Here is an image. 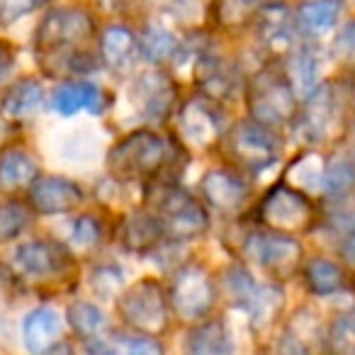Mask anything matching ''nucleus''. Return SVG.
I'll use <instances>...</instances> for the list:
<instances>
[{
  "instance_id": "5",
  "label": "nucleus",
  "mask_w": 355,
  "mask_h": 355,
  "mask_svg": "<svg viewBox=\"0 0 355 355\" xmlns=\"http://www.w3.org/2000/svg\"><path fill=\"white\" fill-rule=\"evenodd\" d=\"M117 311L124 324L132 326L137 334L158 336L168 329L171 302L158 282L141 280L119 297Z\"/></svg>"
},
{
  "instance_id": "4",
  "label": "nucleus",
  "mask_w": 355,
  "mask_h": 355,
  "mask_svg": "<svg viewBox=\"0 0 355 355\" xmlns=\"http://www.w3.org/2000/svg\"><path fill=\"white\" fill-rule=\"evenodd\" d=\"M348 117V95L340 85H316L300 112V129L306 141L326 144L334 141L345 127Z\"/></svg>"
},
{
  "instance_id": "28",
  "label": "nucleus",
  "mask_w": 355,
  "mask_h": 355,
  "mask_svg": "<svg viewBox=\"0 0 355 355\" xmlns=\"http://www.w3.org/2000/svg\"><path fill=\"white\" fill-rule=\"evenodd\" d=\"M69 324L80 338H100V334L107 326V319L98 306L88 302H76L69 306Z\"/></svg>"
},
{
  "instance_id": "20",
  "label": "nucleus",
  "mask_w": 355,
  "mask_h": 355,
  "mask_svg": "<svg viewBox=\"0 0 355 355\" xmlns=\"http://www.w3.org/2000/svg\"><path fill=\"white\" fill-rule=\"evenodd\" d=\"M37 180V163L27 151L12 148L0 153V190L3 193H17L30 188Z\"/></svg>"
},
{
  "instance_id": "17",
  "label": "nucleus",
  "mask_w": 355,
  "mask_h": 355,
  "mask_svg": "<svg viewBox=\"0 0 355 355\" xmlns=\"http://www.w3.org/2000/svg\"><path fill=\"white\" fill-rule=\"evenodd\" d=\"M258 40L272 54H287L295 42V22L285 6H263L258 12Z\"/></svg>"
},
{
  "instance_id": "24",
  "label": "nucleus",
  "mask_w": 355,
  "mask_h": 355,
  "mask_svg": "<svg viewBox=\"0 0 355 355\" xmlns=\"http://www.w3.org/2000/svg\"><path fill=\"white\" fill-rule=\"evenodd\" d=\"M232 338H229V331L222 321L200 324L198 329L190 331L188 340H185V350L200 355H224L232 353Z\"/></svg>"
},
{
  "instance_id": "22",
  "label": "nucleus",
  "mask_w": 355,
  "mask_h": 355,
  "mask_svg": "<svg viewBox=\"0 0 355 355\" xmlns=\"http://www.w3.org/2000/svg\"><path fill=\"white\" fill-rule=\"evenodd\" d=\"M25 345L32 353H46L61 338V321L56 311L37 309L25 319Z\"/></svg>"
},
{
  "instance_id": "41",
  "label": "nucleus",
  "mask_w": 355,
  "mask_h": 355,
  "mask_svg": "<svg viewBox=\"0 0 355 355\" xmlns=\"http://www.w3.org/2000/svg\"><path fill=\"white\" fill-rule=\"evenodd\" d=\"M340 256L345 258L348 266L355 268V234H348V236H345L343 246H340Z\"/></svg>"
},
{
  "instance_id": "14",
  "label": "nucleus",
  "mask_w": 355,
  "mask_h": 355,
  "mask_svg": "<svg viewBox=\"0 0 355 355\" xmlns=\"http://www.w3.org/2000/svg\"><path fill=\"white\" fill-rule=\"evenodd\" d=\"M132 100L148 119H166L175 103V85L161 71H146L132 88Z\"/></svg>"
},
{
  "instance_id": "29",
  "label": "nucleus",
  "mask_w": 355,
  "mask_h": 355,
  "mask_svg": "<svg viewBox=\"0 0 355 355\" xmlns=\"http://www.w3.org/2000/svg\"><path fill=\"white\" fill-rule=\"evenodd\" d=\"M141 51L146 59L161 64V61H168L178 51V40L163 27L151 25L141 37Z\"/></svg>"
},
{
  "instance_id": "2",
  "label": "nucleus",
  "mask_w": 355,
  "mask_h": 355,
  "mask_svg": "<svg viewBox=\"0 0 355 355\" xmlns=\"http://www.w3.org/2000/svg\"><path fill=\"white\" fill-rule=\"evenodd\" d=\"M175 146L153 132H134L107 153V168L117 180H153L168 171Z\"/></svg>"
},
{
  "instance_id": "35",
  "label": "nucleus",
  "mask_w": 355,
  "mask_h": 355,
  "mask_svg": "<svg viewBox=\"0 0 355 355\" xmlns=\"http://www.w3.org/2000/svg\"><path fill=\"white\" fill-rule=\"evenodd\" d=\"M324 185L331 195H340V193H350L355 185V163L353 161H340L331 163L324 173Z\"/></svg>"
},
{
  "instance_id": "9",
  "label": "nucleus",
  "mask_w": 355,
  "mask_h": 355,
  "mask_svg": "<svg viewBox=\"0 0 355 355\" xmlns=\"http://www.w3.org/2000/svg\"><path fill=\"white\" fill-rule=\"evenodd\" d=\"M224 151L236 166L246 171H263L270 163L277 161L280 144L270 127H263L261 122H239L232 127L224 141Z\"/></svg>"
},
{
  "instance_id": "33",
  "label": "nucleus",
  "mask_w": 355,
  "mask_h": 355,
  "mask_svg": "<svg viewBox=\"0 0 355 355\" xmlns=\"http://www.w3.org/2000/svg\"><path fill=\"white\" fill-rule=\"evenodd\" d=\"M329 222L334 224V229L348 234H355V195L340 193L334 195L329 205Z\"/></svg>"
},
{
  "instance_id": "42",
  "label": "nucleus",
  "mask_w": 355,
  "mask_h": 355,
  "mask_svg": "<svg viewBox=\"0 0 355 355\" xmlns=\"http://www.w3.org/2000/svg\"><path fill=\"white\" fill-rule=\"evenodd\" d=\"M10 61H12V51L0 42V76H3V71L10 66Z\"/></svg>"
},
{
  "instance_id": "40",
  "label": "nucleus",
  "mask_w": 355,
  "mask_h": 355,
  "mask_svg": "<svg viewBox=\"0 0 355 355\" xmlns=\"http://www.w3.org/2000/svg\"><path fill=\"white\" fill-rule=\"evenodd\" d=\"M17 137V124L8 122L6 117H0V151L6 146H10Z\"/></svg>"
},
{
  "instance_id": "25",
  "label": "nucleus",
  "mask_w": 355,
  "mask_h": 355,
  "mask_svg": "<svg viewBox=\"0 0 355 355\" xmlns=\"http://www.w3.org/2000/svg\"><path fill=\"white\" fill-rule=\"evenodd\" d=\"M42 103H44V90H42V85L37 83V80L25 78V80H20V83H15L6 93V98H3V112L15 119L32 117V114L42 110Z\"/></svg>"
},
{
  "instance_id": "23",
  "label": "nucleus",
  "mask_w": 355,
  "mask_h": 355,
  "mask_svg": "<svg viewBox=\"0 0 355 355\" xmlns=\"http://www.w3.org/2000/svg\"><path fill=\"white\" fill-rule=\"evenodd\" d=\"M139 42L134 40V35L124 27H107L100 40V56L107 66L122 71L132 64V59L139 51Z\"/></svg>"
},
{
  "instance_id": "16",
  "label": "nucleus",
  "mask_w": 355,
  "mask_h": 355,
  "mask_svg": "<svg viewBox=\"0 0 355 355\" xmlns=\"http://www.w3.org/2000/svg\"><path fill=\"white\" fill-rule=\"evenodd\" d=\"M202 193L214 209H219V212H224V214H234L248 202L251 188H248L239 175H234V173L212 171L205 175Z\"/></svg>"
},
{
  "instance_id": "7",
  "label": "nucleus",
  "mask_w": 355,
  "mask_h": 355,
  "mask_svg": "<svg viewBox=\"0 0 355 355\" xmlns=\"http://www.w3.org/2000/svg\"><path fill=\"white\" fill-rule=\"evenodd\" d=\"M258 219L266 229L280 234H304L314 227L316 209L304 193L292 185H275L263 198L258 207Z\"/></svg>"
},
{
  "instance_id": "10",
  "label": "nucleus",
  "mask_w": 355,
  "mask_h": 355,
  "mask_svg": "<svg viewBox=\"0 0 355 355\" xmlns=\"http://www.w3.org/2000/svg\"><path fill=\"white\" fill-rule=\"evenodd\" d=\"M156 214L171 239H195L207 232L209 214L193 195L180 188H163L156 200Z\"/></svg>"
},
{
  "instance_id": "37",
  "label": "nucleus",
  "mask_w": 355,
  "mask_h": 355,
  "mask_svg": "<svg viewBox=\"0 0 355 355\" xmlns=\"http://www.w3.org/2000/svg\"><path fill=\"white\" fill-rule=\"evenodd\" d=\"M100 239H103V227L95 217L85 214L78 222L73 224V246L78 251H93L100 246Z\"/></svg>"
},
{
  "instance_id": "39",
  "label": "nucleus",
  "mask_w": 355,
  "mask_h": 355,
  "mask_svg": "<svg viewBox=\"0 0 355 355\" xmlns=\"http://www.w3.org/2000/svg\"><path fill=\"white\" fill-rule=\"evenodd\" d=\"M334 56L345 66L355 69V22H348L343 30L338 32L334 42Z\"/></svg>"
},
{
  "instance_id": "32",
  "label": "nucleus",
  "mask_w": 355,
  "mask_h": 355,
  "mask_svg": "<svg viewBox=\"0 0 355 355\" xmlns=\"http://www.w3.org/2000/svg\"><path fill=\"white\" fill-rule=\"evenodd\" d=\"M30 224V209L22 202L0 205V241H12Z\"/></svg>"
},
{
  "instance_id": "11",
  "label": "nucleus",
  "mask_w": 355,
  "mask_h": 355,
  "mask_svg": "<svg viewBox=\"0 0 355 355\" xmlns=\"http://www.w3.org/2000/svg\"><path fill=\"white\" fill-rule=\"evenodd\" d=\"M229 295L248 311L256 329H266L282 309V292L272 285H258L243 268H232L227 277Z\"/></svg>"
},
{
  "instance_id": "27",
  "label": "nucleus",
  "mask_w": 355,
  "mask_h": 355,
  "mask_svg": "<svg viewBox=\"0 0 355 355\" xmlns=\"http://www.w3.org/2000/svg\"><path fill=\"white\" fill-rule=\"evenodd\" d=\"M304 280L314 295H334L343 287V270L326 258H314L304 268Z\"/></svg>"
},
{
  "instance_id": "19",
  "label": "nucleus",
  "mask_w": 355,
  "mask_h": 355,
  "mask_svg": "<svg viewBox=\"0 0 355 355\" xmlns=\"http://www.w3.org/2000/svg\"><path fill=\"white\" fill-rule=\"evenodd\" d=\"M198 85L207 98L222 100L234 93L236 88V71L229 66V61L217 59V56H205L200 59V66L195 71Z\"/></svg>"
},
{
  "instance_id": "13",
  "label": "nucleus",
  "mask_w": 355,
  "mask_h": 355,
  "mask_svg": "<svg viewBox=\"0 0 355 355\" xmlns=\"http://www.w3.org/2000/svg\"><path fill=\"white\" fill-rule=\"evenodd\" d=\"M178 129L188 144L205 148L214 144L222 132V114L214 107V100H190L178 112Z\"/></svg>"
},
{
  "instance_id": "1",
  "label": "nucleus",
  "mask_w": 355,
  "mask_h": 355,
  "mask_svg": "<svg viewBox=\"0 0 355 355\" xmlns=\"http://www.w3.org/2000/svg\"><path fill=\"white\" fill-rule=\"evenodd\" d=\"M95 37V25L83 10L61 8L44 17L37 30L35 49L40 54L44 69L49 73H88L95 66V54L90 51V42Z\"/></svg>"
},
{
  "instance_id": "21",
  "label": "nucleus",
  "mask_w": 355,
  "mask_h": 355,
  "mask_svg": "<svg viewBox=\"0 0 355 355\" xmlns=\"http://www.w3.org/2000/svg\"><path fill=\"white\" fill-rule=\"evenodd\" d=\"M340 15V0H304L297 8V25L304 35L321 37L334 30Z\"/></svg>"
},
{
  "instance_id": "18",
  "label": "nucleus",
  "mask_w": 355,
  "mask_h": 355,
  "mask_svg": "<svg viewBox=\"0 0 355 355\" xmlns=\"http://www.w3.org/2000/svg\"><path fill=\"white\" fill-rule=\"evenodd\" d=\"M122 243L127 251L132 253H146L166 236V227H163L158 214L148 212H134L127 222L122 224Z\"/></svg>"
},
{
  "instance_id": "36",
  "label": "nucleus",
  "mask_w": 355,
  "mask_h": 355,
  "mask_svg": "<svg viewBox=\"0 0 355 355\" xmlns=\"http://www.w3.org/2000/svg\"><path fill=\"white\" fill-rule=\"evenodd\" d=\"M316 71H319V64H316L314 51L304 49L295 56V66H292V78H295L297 88L302 93H311L316 88Z\"/></svg>"
},
{
  "instance_id": "31",
  "label": "nucleus",
  "mask_w": 355,
  "mask_h": 355,
  "mask_svg": "<svg viewBox=\"0 0 355 355\" xmlns=\"http://www.w3.org/2000/svg\"><path fill=\"white\" fill-rule=\"evenodd\" d=\"M268 0H219L217 3V15L222 25L239 27L246 25L248 17H253L256 12H261V8Z\"/></svg>"
},
{
  "instance_id": "8",
  "label": "nucleus",
  "mask_w": 355,
  "mask_h": 355,
  "mask_svg": "<svg viewBox=\"0 0 355 355\" xmlns=\"http://www.w3.org/2000/svg\"><path fill=\"white\" fill-rule=\"evenodd\" d=\"M217 292L209 272L198 263H188L173 275L171 282V309L180 321H200L212 311Z\"/></svg>"
},
{
  "instance_id": "34",
  "label": "nucleus",
  "mask_w": 355,
  "mask_h": 355,
  "mask_svg": "<svg viewBox=\"0 0 355 355\" xmlns=\"http://www.w3.org/2000/svg\"><path fill=\"white\" fill-rule=\"evenodd\" d=\"M329 348L334 353H355V311L343 314L331 324L329 331Z\"/></svg>"
},
{
  "instance_id": "12",
  "label": "nucleus",
  "mask_w": 355,
  "mask_h": 355,
  "mask_svg": "<svg viewBox=\"0 0 355 355\" xmlns=\"http://www.w3.org/2000/svg\"><path fill=\"white\" fill-rule=\"evenodd\" d=\"M246 251L258 266L275 277H290L302 261V246L292 239V234L270 232V229L248 236Z\"/></svg>"
},
{
  "instance_id": "6",
  "label": "nucleus",
  "mask_w": 355,
  "mask_h": 355,
  "mask_svg": "<svg viewBox=\"0 0 355 355\" xmlns=\"http://www.w3.org/2000/svg\"><path fill=\"white\" fill-rule=\"evenodd\" d=\"M12 263H15V270L22 280L40 287L69 282L76 268L71 253L54 241L22 243L12 256Z\"/></svg>"
},
{
  "instance_id": "3",
  "label": "nucleus",
  "mask_w": 355,
  "mask_h": 355,
  "mask_svg": "<svg viewBox=\"0 0 355 355\" xmlns=\"http://www.w3.org/2000/svg\"><path fill=\"white\" fill-rule=\"evenodd\" d=\"M248 112L263 127H285L297 117V93L290 76L277 69H263L248 83Z\"/></svg>"
},
{
  "instance_id": "26",
  "label": "nucleus",
  "mask_w": 355,
  "mask_h": 355,
  "mask_svg": "<svg viewBox=\"0 0 355 355\" xmlns=\"http://www.w3.org/2000/svg\"><path fill=\"white\" fill-rule=\"evenodd\" d=\"M103 90L93 83H64L54 93V107L61 114H76L80 110H100Z\"/></svg>"
},
{
  "instance_id": "30",
  "label": "nucleus",
  "mask_w": 355,
  "mask_h": 355,
  "mask_svg": "<svg viewBox=\"0 0 355 355\" xmlns=\"http://www.w3.org/2000/svg\"><path fill=\"white\" fill-rule=\"evenodd\" d=\"M90 350H107V353H124V355H153L161 353V345L153 340V336H119L112 343H93Z\"/></svg>"
},
{
  "instance_id": "38",
  "label": "nucleus",
  "mask_w": 355,
  "mask_h": 355,
  "mask_svg": "<svg viewBox=\"0 0 355 355\" xmlns=\"http://www.w3.org/2000/svg\"><path fill=\"white\" fill-rule=\"evenodd\" d=\"M44 3L46 0H0V25H12Z\"/></svg>"
},
{
  "instance_id": "15",
  "label": "nucleus",
  "mask_w": 355,
  "mask_h": 355,
  "mask_svg": "<svg viewBox=\"0 0 355 355\" xmlns=\"http://www.w3.org/2000/svg\"><path fill=\"white\" fill-rule=\"evenodd\" d=\"M83 202V190L66 178H37L30 185V205L40 214H64Z\"/></svg>"
}]
</instances>
